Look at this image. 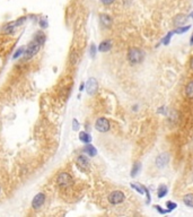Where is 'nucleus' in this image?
<instances>
[{
  "label": "nucleus",
  "instance_id": "nucleus-31",
  "mask_svg": "<svg viewBox=\"0 0 193 217\" xmlns=\"http://www.w3.org/2000/svg\"><path fill=\"white\" fill-rule=\"evenodd\" d=\"M190 44L191 45H193V34L191 35V40H190Z\"/></svg>",
  "mask_w": 193,
  "mask_h": 217
},
{
  "label": "nucleus",
  "instance_id": "nucleus-7",
  "mask_svg": "<svg viewBox=\"0 0 193 217\" xmlns=\"http://www.w3.org/2000/svg\"><path fill=\"white\" fill-rule=\"evenodd\" d=\"M86 91L87 93L89 94V95H94L95 93L97 92V89H98V83H97V80L95 78H89L88 79V82L86 83Z\"/></svg>",
  "mask_w": 193,
  "mask_h": 217
},
{
  "label": "nucleus",
  "instance_id": "nucleus-30",
  "mask_svg": "<svg viewBox=\"0 0 193 217\" xmlns=\"http://www.w3.org/2000/svg\"><path fill=\"white\" fill-rule=\"evenodd\" d=\"M84 87H85V85H84V84H81V85L79 86V91H80V92H81V91L84 89Z\"/></svg>",
  "mask_w": 193,
  "mask_h": 217
},
{
  "label": "nucleus",
  "instance_id": "nucleus-11",
  "mask_svg": "<svg viewBox=\"0 0 193 217\" xmlns=\"http://www.w3.org/2000/svg\"><path fill=\"white\" fill-rule=\"evenodd\" d=\"M112 48V42L110 40H105V41L101 42V44L98 46V51L99 52H107V51L111 50Z\"/></svg>",
  "mask_w": 193,
  "mask_h": 217
},
{
  "label": "nucleus",
  "instance_id": "nucleus-33",
  "mask_svg": "<svg viewBox=\"0 0 193 217\" xmlns=\"http://www.w3.org/2000/svg\"><path fill=\"white\" fill-rule=\"evenodd\" d=\"M0 192H1V189H0Z\"/></svg>",
  "mask_w": 193,
  "mask_h": 217
},
{
  "label": "nucleus",
  "instance_id": "nucleus-10",
  "mask_svg": "<svg viewBox=\"0 0 193 217\" xmlns=\"http://www.w3.org/2000/svg\"><path fill=\"white\" fill-rule=\"evenodd\" d=\"M77 165L81 170H87L89 166V161L85 155H80V156L77 157Z\"/></svg>",
  "mask_w": 193,
  "mask_h": 217
},
{
  "label": "nucleus",
  "instance_id": "nucleus-14",
  "mask_svg": "<svg viewBox=\"0 0 193 217\" xmlns=\"http://www.w3.org/2000/svg\"><path fill=\"white\" fill-rule=\"evenodd\" d=\"M18 27V25H17V22H11V23L7 24L4 26V32L6 34H10V33H13L15 31V28Z\"/></svg>",
  "mask_w": 193,
  "mask_h": 217
},
{
  "label": "nucleus",
  "instance_id": "nucleus-18",
  "mask_svg": "<svg viewBox=\"0 0 193 217\" xmlns=\"http://www.w3.org/2000/svg\"><path fill=\"white\" fill-rule=\"evenodd\" d=\"M167 192H168V188H167L165 184H161L159 188H158V191H157V197H158V198H164L165 196L167 194Z\"/></svg>",
  "mask_w": 193,
  "mask_h": 217
},
{
  "label": "nucleus",
  "instance_id": "nucleus-23",
  "mask_svg": "<svg viewBox=\"0 0 193 217\" xmlns=\"http://www.w3.org/2000/svg\"><path fill=\"white\" fill-rule=\"evenodd\" d=\"M166 207L168 208L170 212H172L173 209H175V208L177 207V205H176L175 203H173V201H167V203H166Z\"/></svg>",
  "mask_w": 193,
  "mask_h": 217
},
{
  "label": "nucleus",
  "instance_id": "nucleus-32",
  "mask_svg": "<svg viewBox=\"0 0 193 217\" xmlns=\"http://www.w3.org/2000/svg\"><path fill=\"white\" fill-rule=\"evenodd\" d=\"M190 17H191V18L193 19V11H192V13H191V14H190Z\"/></svg>",
  "mask_w": 193,
  "mask_h": 217
},
{
  "label": "nucleus",
  "instance_id": "nucleus-24",
  "mask_svg": "<svg viewBox=\"0 0 193 217\" xmlns=\"http://www.w3.org/2000/svg\"><path fill=\"white\" fill-rule=\"evenodd\" d=\"M154 207H155L156 210H157L158 212H160V214H167V212H170V209H163V208L160 207V206H154Z\"/></svg>",
  "mask_w": 193,
  "mask_h": 217
},
{
  "label": "nucleus",
  "instance_id": "nucleus-12",
  "mask_svg": "<svg viewBox=\"0 0 193 217\" xmlns=\"http://www.w3.org/2000/svg\"><path fill=\"white\" fill-rule=\"evenodd\" d=\"M84 153H85V154H87L88 156L93 157V156H95V155L97 154V149H96V148H95L94 146H93V145L89 143V144H87L85 147H84Z\"/></svg>",
  "mask_w": 193,
  "mask_h": 217
},
{
  "label": "nucleus",
  "instance_id": "nucleus-6",
  "mask_svg": "<svg viewBox=\"0 0 193 217\" xmlns=\"http://www.w3.org/2000/svg\"><path fill=\"white\" fill-rule=\"evenodd\" d=\"M170 161V155L167 154V153H161L159 154L158 156L156 157L155 160V164L157 167H159V169H163L167 165V163Z\"/></svg>",
  "mask_w": 193,
  "mask_h": 217
},
{
  "label": "nucleus",
  "instance_id": "nucleus-19",
  "mask_svg": "<svg viewBox=\"0 0 193 217\" xmlns=\"http://www.w3.org/2000/svg\"><path fill=\"white\" fill-rule=\"evenodd\" d=\"M79 139L85 144H89L92 141V137L89 134H87L86 131H81L79 134Z\"/></svg>",
  "mask_w": 193,
  "mask_h": 217
},
{
  "label": "nucleus",
  "instance_id": "nucleus-26",
  "mask_svg": "<svg viewBox=\"0 0 193 217\" xmlns=\"http://www.w3.org/2000/svg\"><path fill=\"white\" fill-rule=\"evenodd\" d=\"M90 54H92V57H95V54H96V45L95 44L90 45Z\"/></svg>",
  "mask_w": 193,
  "mask_h": 217
},
{
  "label": "nucleus",
  "instance_id": "nucleus-13",
  "mask_svg": "<svg viewBox=\"0 0 193 217\" xmlns=\"http://www.w3.org/2000/svg\"><path fill=\"white\" fill-rule=\"evenodd\" d=\"M186 19H188V17H186L185 15H183V14L177 15V16L174 18V25L175 26H182V25L186 22Z\"/></svg>",
  "mask_w": 193,
  "mask_h": 217
},
{
  "label": "nucleus",
  "instance_id": "nucleus-21",
  "mask_svg": "<svg viewBox=\"0 0 193 217\" xmlns=\"http://www.w3.org/2000/svg\"><path fill=\"white\" fill-rule=\"evenodd\" d=\"M191 28V25H182V26H179V27H176V29L174 31V34L176 33V34H183V33L188 32V29Z\"/></svg>",
  "mask_w": 193,
  "mask_h": 217
},
{
  "label": "nucleus",
  "instance_id": "nucleus-15",
  "mask_svg": "<svg viewBox=\"0 0 193 217\" xmlns=\"http://www.w3.org/2000/svg\"><path fill=\"white\" fill-rule=\"evenodd\" d=\"M185 95L188 98L193 100V80L188 82V85L185 86Z\"/></svg>",
  "mask_w": 193,
  "mask_h": 217
},
{
  "label": "nucleus",
  "instance_id": "nucleus-8",
  "mask_svg": "<svg viewBox=\"0 0 193 217\" xmlns=\"http://www.w3.org/2000/svg\"><path fill=\"white\" fill-rule=\"evenodd\" d=\"M45 201V194L40 192L35 197L33 198V201H32V208L33 209H38L43 206V203Z\"/></svg>",
  "mask_w": 193,
  "mask_h": 217
},
{
  "label": "nucleus",
  "instance_id": "nucleus-29",
  "mask_svg": "<svg viewBox=\"0 0 193 217\" xmlns=\"http://www.w3.org/2000/svg\"><path fill=\"white\" fill-rule=\"evenodd\" d=\"M74 129L75 130H78V128H79V125H78V121L76 120V119H74Z\"/></svg>",
  "mask_w": 193,
  "mask_h": 217
},
{
  "label": "nucleus",
  "instance_id": "nucleus-1",
  "mask_svg": "<svg viewBox=\"0 0 193 217\" xmlns=\"http://www.w3.org/2000/svg\"><path fill=\"white\" fill-rule=\"evenodd\" d=\"M145 58V52L138 48H131L128 52V60L132 65H138L142 62Z\"/></svg>",
  "mask_w": 193,
  "mask_h": 217
},
{
  "label": "nucleus",
  "instance_id": "nucleus-22",
  "mask_svg": "<svg viewBox=\"0 0 193 217\" xmlns=\"http://www.w3.org/2000/svg\"><path fill=\"white\" fill-rule=\"evenodd\" d=\"M174 34V31H170V32H168V34L166 35V36L163 39V43H164L165 45H167L168 43H170V37H172V35Z\"/></svg>",
  "mask_w": 193,
  "mask_h": 217
},
{
  "label": "nucleus",
  "instance_id": "nucleus-20",
  "mask_svg": "<svg viewBox=\"0 0 193 217\" xmlns=\"http://www.w3.org/2000/svg\"><path fill=\"white\" fill-rule=\"evenodd\" d=\"M183 203L188 207H193V194H185L183 197Z\"/></svg>",
  "mask_w": 193,
  "mask_h": 217
},
{
  "label": "nucleus",
  "instance_id": "nucleus-16",
  "mask_svg": "<svg viewBox=\"0 0 193 217\" xmlns=\"http://www.w3.org/2000/svg\"><path fill=\"white\" fill-rule=\"evenodd\" d=\"M99 18H101V23L103 24L105 27H108V26H111V24H112V19L111 17L106 14H102L99 16Z\"/></svg>",
  "mask_w": 193,
  "mask_h": 217
},
{
  "label": "nucleus",
  "instance_id": "nucleus-4",
  "mask_svg": "<svg viewBox=\"0 0 193 217\" xmlns=\"http://www.w3.org/2000/svg\"><path fill=\"white\" fill-rule=\"evenodd\" d=\"M108 203H112V205H120V203H122L124 201V199H125V196L123 194L122 191H120V190H115L113 192H111V194H108Z\"/></svg>",
  "mask_w": 193,
  "mask_h": 217
},
{
  "label": "nucleus",
  "instance_id": "nucleus-28",
  "mask_svg": "<svg viewBox=\"0 0 193 217\" xmlns=\"http://www.w3.org/2000/svg\"><path fill=\"white\" fill-rule=\"evenodd\" d=\"M40 26H41V27H42V28H45V27H47V22H45L44 19H42V20L40 22Z\"/></svg>",
  "mask_w": 193,
  "mask_h": 217
},
{
  "label": "nucleus",
  "instance_id": "nucleus-3",
  "mask_svg": "<svg viewBox=\"0 0 193 217\" xmlns=\"http://www.w3.org/2000/svg\"><path fill=\"white\" fill-rule=\"evenodd\" d=\"M57 182L61 188H67V187H70L74 183V180H72V176L70 174H68L67 172H61L58 175Z\"/></svg>",
  "mask_w": 193,
  "mask_h": 217
},
{
  "label": "nucleus",
  "instance_id": "nucleus-9",
  "mask_svg": "<svg viewBox=\"0 0 193 217\" xmlns=\"http://www.w3.org/2000/svg\"><path fill=\"white\" fill-rule=\"evenodd\" d=\"M131 188H133V189L136 190L138 194H147V199H148V203L150 201V194H149V191L147 190V188L145 187V185L142 184H137V183H131Z\"/></svg>",
  "mask_w": 193,
  "mask_h": 217
},
{
  "label": "nucleus",
  "instance_id": "nucleus-5",
  "mask_svg": "<svg viewBox=\"0 0 193 217\" xmlns=\"http://www.w3.org/2000/svg\"><path fill=\"white\" fill-rule=\"evenodd\" d=\"M95 128L99 132H107L110 130V121L106 118H98L95 123Z\"/></svg>",
  "mask_w": 193,
  "mask_h": 217
},
{
  "label": "nucleus",
  "instance_id": "nucleus-27",
  "mask_svg": "<svg viewBox=\"0 0 193 217\" xmlns=\"http://www.w3.org/2000/svg\"><path fill=\"white\" fill-rule=\"evenodd\" d=\"M102 1V4L104 5H111V4H113L114 0H101Z\"/></svg>",
  "mask_w": 193,
  "mask_h": 217
},
{
  "label": "nucleus",
  "instance_id": "nucleus-17",
  "mask_svg": "<svg viewBox=\"0 0 193 217\" xmlns=\"http://www.w3.org/2000/svg\"><path fill=\"white\" fill-rule=\"evenodd\" d=\"M140 170H141V163H139V162L134 163V164H133V166H132V169H131V173H130L132 178H136V176L139 174Z\"/></svg>",
  "mask_w": 193,
  "mask_h": 217
},
{
  "label": "nucleus",
  "instance_id": "nucleus-2",
  "mask_svg": "<svg viewBox=\"0 0 193 217\" xmlns=\"http://www.w3.org/2000/svg\"><path fill=\"white\" fill-rule=\"evenodd\" d=\"M41 46L42 45L34 39L33 41L27 45L26 50L24 51V57H25V59H31V58H33V57L38 52V50H40Z\"/></svg>",
  "mask_w": 193,
  "mask_h": 217
},
{
  "label": "nucleus",
  "instance_id": "nucleus-25",
  "mask_svg": "<svg viewBox=\"0 0 193 217\" xmlns=\"http://www.w3.org/2000/svg\"><path fill=\"white\" fill-rule=\"evenodd\" d=\"M24 48H19L18 50L15 52V56H14V59H16V58H18L20 54H24Z\"/></svg>",
  "mask_w": 193,
  "mask_h": 217
}]
</instances>
